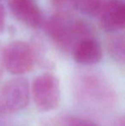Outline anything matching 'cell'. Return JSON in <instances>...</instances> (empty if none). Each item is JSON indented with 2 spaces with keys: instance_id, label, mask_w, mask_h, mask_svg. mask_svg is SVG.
I'll list each match as a JSON object with an SVG mask.
<instances>
[{
  "instance_id": "3",
  "label": "cell",
  "mask_w": 125,
  "mask_h": 126,
  "mask_svg": "<svg viewBox=\"0 0 125 126\" xmlns=\"http://www.w3.org/2000/svg\"><path fill=\"white\" fill-rule=\"evenodd\" d=\"M30 100L29 82L24 77H15L0 87V115H10L23 110Z\"/></svg>"
},
{
  "instance_id": "13",
  "label": "cell",
  "mask_w": 125,
  "mask_h": 126,
  "mask_svg": "<svg viewBox=\"0 0 125 126\" xmlns=\"http://www.w3.org/2000/svg\"><path fill=\"white\" fill-rule=\"evenodd\" d=\"M111 126H125V118L124 116H120L115 118L111 124Z\"/></svg>"
},
{
  "instance_id": "7",
  "label": "cell",
  "mask_w": 125,
  "mask_h": 126,
  "mask_svg": "<svg viewBox=\"0 0 125 126\" xmlns=\"http://www.w3.org/2000/svg\"><path fill=\"white\" fill-rule=\"evenodd\" d=\"M101 25L107 32L114 33L125 25V5L122 0H109L101 10Z\"/></svg>"
},
{
  "instance_id": "12",
  "label": "cell",
  "mask_w": 125,
  "mask_h": 126,
  "mask_svg": "<svg viewBox=\"0 0 125 126\" xmlns=\"http://www.w3.org/2000/svg\"><path fill=\"white\" fill-rule=\"evenodd\" d=\"M5 10L2 5H0V33L4 30L5 27Z\"/></svg>"
},
{
  "instance_id": "2",
  "label": "cell",
  "mask_w": 125,
  "mask_h": 126,
  "mask_svg": "<svg viewBox=\"0 0 125 126\" xmlns=\"http://www.w3.org/2000/svg\"><path fill=\"white\" fill-rule=\"evenodd\" d=\"M2 64L12 75L21 76L30 72L36 62L34 49L25 41H13L1 53Z\"/></svg>"
},
{
  "instance_id": "4",
  "label": "cell",
  "mask_w": 125,
  "mask_h": 126,
  "mask_svg": "<svg viewBox=\"0 0 125 126\" xmlns=\"http://www.w3.org/2000/svg\"><path fill=\"white\" fill-rule=\"evenodd\" d=\"M32 96L36 107L48 111L57 107L60 101V82L52 73H43L34 78L32 84Z\"/></svg>"
},
{
  "instance_id": "5",
  "label": "cell",
  "mask_w": 125,
  "mask_h": 126,
  "mask_svg": "<svg viewBox=\"0 0 125 126\" xmlns=\"http://www.w3.org/2000/svg\"><path fill=\"white\" fill-rule=\"evenodd\" d=\"M45 30L49 38L63 51L69 50L70 47L73 48L75 38L79 37L75 28V22L73 23L68 22L60 16L49 18L45 23Z\"/></svg>"
},
{
  "instance_id": "14",
  "label": "cell",
  "mask_w": 125,
  "mask_h": 126,
  "mask_svg": "<svg viewBox=\"0 0 125 126\" xmlns=\"http://www.w3.org/2000/svg\"><path fill=\"white\" fill-rule=\"evenodd\" d=\"M69 0H51L52 3L55 6H62L64 3H66Z\"/></svg>"
},
{
  "instance_id": "8",
  "label": "cell",
  "mask_w": 125,
  "mask_h": 126,
  "mask_svg": "<svg viewBox=\"0 0 125 126\" xmlns=\"http://www.w3.org/2000/svg\"><path fill=\"white\" fill-rule=\"evenodd\" d=\"M10 9L14 16L25 25L37 28L42 22V14L34 0H10Z\"/></svg>"
},
{
  "instance_id": "11",
  "label": "cell",
  "mask_w": 125,
  "mask_h": 126,
  "mask_svg": "<svg viewBox=\"0 0 125 126\" xmlns=\"http://www.w3.org/2000/svg\"><path fill=\"white\" fill-rule=\"evenodd\" d=\"M60 118L62 126H98L91 120L74 115L63 116Z\"/></svg>"
},
{
  "instance_id": "6",
  "label": "cell",
  "mask_w": 125,
  "mask_h": 126,
  "mask_svg": "<svg viewBox=\"0 0 125 126\" xmlns=\"http://www.w3.org/2000/svg\"><path fill=\"white\" fill-rule=\"evenodd\" d=\"M72 53L75 61L82 65L96 64L103 57L100 43L92 37H86L77 40L72 48Z\"/></svg>"
},
{
  "instance_id": "1",
  "label": "cell",
  "mask_w": 125,
  "mask_h": 126,
  "mask_svg": "<svg viewBox=\"0 0 125 126\" xmlns=\"http://www.w3.org/2000/svg\"><path fill=\"white\" fill-rule=\"evenodd\" d=\"M73 85L75 96L85 106L96 109H105L112 106L113 89L100 76L94 74L82 75L76 78Z\"/></svg>"
},
{
  "instance_id": "10",
  "label": "cell",
  "mask_w": 125,
  "mask_h": 126,
  "mask_svg": "<svg viewBox=\"0 0 125 126\" xmlns=\"http://www.w3.org/2000/svg\"><path fill=\"white\" fill-rule=\"evenodd\" d=\"M73 6L80 11L89 16H96L101 13L103 8L102 0H70Z\"/></svg>"
},
{
  "instance_id": "15",
  "label": "cell",
  "mask_w": 125,
  "mask_h": 126,
  "mask_svg": "<svg viewBox=\"0 0 125 126\" xmlns=\"http://www.w3.org/2000/svg\"><path fill=\"white\" fill-rule=\"evenodd\" d=\"M2 67H3V64H2V59H1V54H0V76H1V70Z\"/></svg>"
},
{
  "instance_id": "9",
  "label": "cell",
  "mask_w": 125,
  "mask_h": 126,
  "mask_svg": "<svg viewBox=\"0 0 125 126\" xmlns=\"http://www.w3.org/2000/svg\"><path fill=\"white\" fill-rule=\"evenodd\" d=\"M107 50L115 61L124 63L125 59L124 37L122 35H112L109 37L107 39Z\"/></svg>"
}]
</instances>
